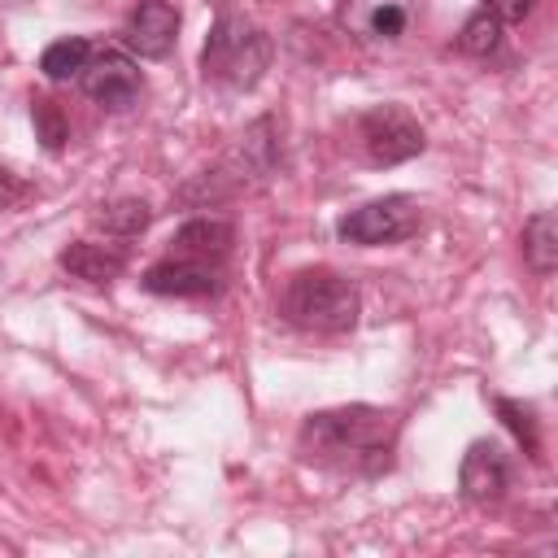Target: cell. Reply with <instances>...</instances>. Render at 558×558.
Masks as SVG:
<instances>
[{
    "mask_svg": "<svg viewBox=\"0 0 558 558\" xmlns=\"http://www.w3.org/2000/svg\"><path fill=\"white\" fill-rule=\"evenodd\" d=\"M35 196V183H26L22 174H13V170H0V214H9V209H17V205H26Z\"/></svg>",
    "mask_w": 558,
    "mask_h": 558,
    "instance_id": "obj_19",
    "label": "cell"
},
{
    "mask_svg": "<svg viewBox=\"0 0 558 558\" xmlns=\"http://www.w3.org/2000/svg\"><path fill=\"white\" fill-rule=\"evenodd\" d=\"M57 262H61V270L70 279L92 283V288H105V283H113L126 270L131 248L126 244H105V240H74V244L61 248Z\"/></svg>",
    "mask_w": 558,
    "mask_h": 558,
    "instance_id": "obj_11",
    "label": "cell"
},
{
    "mask_svg": "<svg viewBox=\"0 0 558 558\" xmlns=\"http://www.w3.org/2000/svg\"><path fill=\"white\" fill-rule=\"evenodd\" d=\"M279 314L288 327L310 331V336H344L357 327L362 314V296L353 288V279H344L331 266H305L296 275H288L283 292H279Z\"/></svg>",
    "mask_w": 558,
    "mask_h": 558,
    "instance_id": "obj_2",
    "label": "cell"
},
{
    "mask_svg": "<svg viewBox=\"0 0 558 558\" xmlns=\"http://www.w3.org/2000/svg\"><path fill=\"white\" fill-rule=\"evenodd\" d=\"M401 31H405V9L401 4H379L371 13V35L375 39H397Z\"/></svg>",
    "mask_w": 558,
    "mask_h": 558,
    "instance_id": "obj_20",
    "label": "cell"
},
{
    "mask_svg": "<svg viewBox=\"0 0 558 558\" xmlns=\"http://www.w3.org/2000/svg\"><path fill=\"white\" fill-rule=\"evenodd\" d=\"M536 4H541V0H484V9H488L501 26H519Z\"/></svg>",
    "mask_w": 558,
    "mask_h": 558,
    "instance_id": "obj_21",
    "label": "cell"
},
{
    "mask_svg": "<svg viewBox=\"0 0 558 558\" xmlns=\"http://www.w3.org/2000/svg\"><path fill=\"white\" fill-rule=\"evenodd\" d=\"M423 227V209L410 192H388V196H375L357 209H349L340 222H336V235L344 244H362V248H375V244H397V240H410L414 231Z\"/></svg>",
    "mask_w": 558,
    "mask_h": 558,
    "instance_id": "obj_4",
    "label": "cell"
},
{
    "mask_svg": "<svg viewBox=\"0 0 558 558\" xmlns=\"http://www.w3.org/2000/svg\"><path fill=\"white\" fill-rule=\"evenodd\" d=\"M279 161H283V144H279L275 118H257V122L240 135V144H235V153L227 157L222 174H227L235 187H244V183L270 179V174L279 170Z\"/></svg>",
    "mask_w": 558,
    "mask_h": 558,
    "instance_id": "obj_9",
    "label": "cell"
},
{
    "mask_svg": "<svg viewBox=\"0 0 558 558\" xmlns=\"http://www.w3.org/2000/svg\"><path fill=\"white\" fill-rule=\"evenodd\" d=\"M510 475H514L510 453L497 440H471L462 453V466H458V493L471 506H493L506 497Z\"/></svg>",
    "mask_w": 558,
    "mask_h": 558,
    "instance_id": "obj_7",
    "label": "cell"
},
{
    "mask_svg": "<svg viewBox=\"0 0 558 558\" xmlns=\"http://www.w3.org/2000/svg\"><path fill=\"white\" fill-rule=\"evenodd\" d=\"M501 22L480 4L466 22H462V31H458V52H466V57H493L497 48H501Z\"/></svg>",
    "mask_w": 558,
    "mask_h": 558,
    "instance_id": "obj_17",
    "label": "cell"
},
{
    "mask_svg": "<svg viewBox=\"0 0 558 558\" xmlns=\"http://www.w3.org/2000/svg\"><path fill=\"white\" fill-rule=\"evenodd\" d=\"M397 414L384 405H331V410H314L301 432H296V453L301 462L331 471V475H349V480H375L384 471H392V453H397Z\"/></svg>",
    "mask_w": 558,
    "mask_h": 558,
    "instance_id": "obj_1",
    "label": "cell"
},
{
    "mask_svg": "<svg viewBox=\"0 0 558 558\" xmlns=\"http://www.w3.org/2000/svg\"><path fill=\"white\" fill-rule=\"evenodd\" d=\"M140 283L153 292V296H214L222 288V266L214 262H192V257H161L153 262Z\"/></svg>",
    "mask_w": 558,
    "mask_h": 558,
    "instance_id": "obj_10",
    "label": "cell"
},
{
    "mask_svg": "<svg viewBox=\"0 0 558 558\" xmlns=\"http://www.w3.org/2000/svg\"><path fill=\"white\" fill-rule=\"evenodd\" d=\"M493 410H497V418L510 427V436L519 440V449H523L532 462H541V432H536V410H532V405H523V401H514V397H493Z\"/></svg>",
    "mask_w": 558,
    "mask_h": 558,
    "instance_id": "obj_16",
    "label": "cell"
},
{
    "mask_svg": "<svg viewBox=\"0 0 558 558\" xmlns=\"http://www.w3.org/2000/svg\"><path fill=\"white\" fill-rule=\"evenodd\" d=\"M92 44L83 39V35H65V39H52L44 52H39V70H44V78H52V83H78V74H83V65L92 61Z\"/></svg>",
    "mask_w": 558,
    "mask_h": 558,
    "instance_id": "obj_14",
    "label": "cell"
},
{
    "mask_svg": "<svg viewBox=\"0 0 558 558\" xmlns=\"http://www.w3.org/2000/svg\"><path fill=\"white\" fill-rule=\"evenodd\" d=\"M31 122H35V140H39L48 153H61V148H65V140H70V118H65V109H61L57 100L35 96V100H31Z\"/></svg>",
    "mask_w": 558,
    "mask_h": 558,
    "instance_id": "obj_18",
    "label": "cell"
},
{
    "mask_svg": "<svg viewBox=\"0 0 558 558\" xmlns=\"http://www.w3.org/2000/svg\"><path fill=\"white\" fill-rule=\"evenodd\" d=\"M179 9L170 0H140L126 22H122V44L144 57V61H161L174 52V39H179Z\"/></svg>",
    "mask_w": 558,
    "mask_h": 558,
    "instance_id": "obj_8",
    "label": "cell"
},
{
    "mask_svg": "<svg viewBox=\"0 0 558 558\" xmlns=\"http://www.w3.org/2000/svg\"><path fill=\"white\" fill-rule=\"evenodd\" d=\"M270 57H275L270 35L253 17H244L240 9L222 4L209 35H205V48H201V74L214 78L218 87L248 92L270 70Z\"/></svg>",
    "mask_w": 558,
    "mask_h": 558,
    "instance_id": "obj_3",
    "label": "cell"
},
{
    "mask_svg": "<svg viewBox=\"0 0 558 558\" xmlns=\"http://www.w3.org/2000/svg\"><path fill=\"white\" fill-rule=\"evenodd\" d=\"M523 262L541 279L554 275V266H558V222H554L549 209H541L523 222Z\"/></svg>",
    "mask_w": 558,
    "mask_h": 558,
    "instance_id": "obj_13",
    "label": "cell"
},
{
    "mask_svg": "<svg viewBox=\"0 0 558 558\" xmlns=\"http://www.w3.org/2000/svg\"><path fill=\"white\" fill-rule=\"evenodd\" d=\"M357 140H362V153L371 166H401L427 148L418 118L401 105H371L357 118Z\"/></svg>",
    "mask_w": 558,
    "mask_h": 558,
    "instance_id": "obj_5",
    "label": "cell"
},
{
    "mask_svg": "<svg viewBox=\"0 0 558 558\" xmlns=\"http://www.w3.org/2000/svg\"><path fill=\"white\" fill-rule=\"evenodd\" d=\"M78 87L100 105V109H131L140 100V65L118 52V48H105V52H92V61L83 65L78 74Z\"/></svg>",
    "mask_w": 558,
    "mask_h": 558,
    "instance_id": "obj_6",
    "label": "cell"
},
{
    "mask_svg": "<svg viewBox=\"0 0 558 558\" xmlns=\"http://www.w3.org/2000/svg\"><path fill=\"white\" fill-rule=\"evenodd\" d=\"M92 222H96L105 235L131 240V235L148 231V222H153V205H148V201H140V196H118V201L100 205V209L92 214Z\"/></svg>",
    "mask_w": 558,
    "mask_h": 558,
    "instance_id": "obj_15",
    "label": "cell"
},
{
    "mask_svg": "<svg viewBox=\"0 0 558 558\" xmlns=\"http://www.w3.org/2000/svg\"><path fill=\"white\" fill-rule=\"evenodd\" d=\"M231 248H235V227H231L227 218H209V214L187 218V222L170 235V253H174V257H192V262H214V266H222V262L231 257Z\"/></svg>",
    "mask_w": 558,
    "mask_h": 558,
    "instance_id": "obj_12",
    "label": "cell"
}]
</instances>
